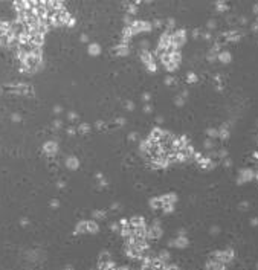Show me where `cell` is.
Wrapping results in <instances>:
<instances>
[{"label": "cell", "mask_w": 258, "mask_h": 270, "mask_svg": "<svg viewBox=\"0 0 258 270\" xmlns=\"http://www.w3.org/2000/svg\"><path fill=\"white\" fill-rule=\"evenodd\" d=\"M218 58H220V61L221 63H229V60H231V55L228 52H221L220 55H218Z\"/></svg>", "instance_id": "obj_1"}, {"label": "cell", "mask_w": 258, "mask_h": 270, "mask_svg": "<svg viewBox=\"0 0 258 270\" xmlns=\"http://www.w3.org/2000/svg\"><path fill=\"white\" fill-rule=\"evenodd\" d=\"M90 52L92 53H98V46H90Z\"/></svg>", "instance_id": "obj_2"}, {"label": "cell", "mask_w": 258, "mask_h": 270, "mask_svg": "<svg viewBox=\"0 0 258 270\" xmlns=\"http://www.w3.org/2000/svg\"><path fill=\"white\" fill-rule=\"evenodd\" d=\"M255 12H258V5L255 6Z\"/></svg>", "instance_id": "obj_3"}]
</instances>
